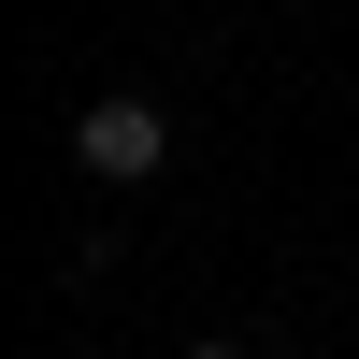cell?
Listing matches in <instances>:
<instances>
[{"label":"cell","mask_w":359,"mask_h":359,"mask_svg":"<svg viewBox=\"0 0 359 359\" xmlns=\"http://www.w3.org/2000/svg\"><path fill=\"white\" fill-rule=\"evenodd\" d=\"M72 172H86V187H158V172H172V101L101 86V101L72 115Z\"/></svg>","instance_id":"6da1fadb"},{"label":"cell","mask_w":359,"mask_h":359,"mask_svg":"<svg viewBox=\"0 0 359 359\" xmlns=\"http://www.w3.org/2000/svg\"><path fill=\"white\" fill-rule=\"evenodd\" d=\"M172 359H245V345H230V331H187V345H172Z\"/></svg>","instance_id":"7a4b0ae2"}]
</instances>
